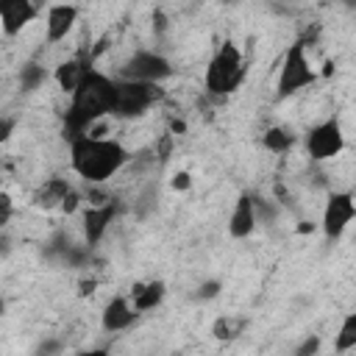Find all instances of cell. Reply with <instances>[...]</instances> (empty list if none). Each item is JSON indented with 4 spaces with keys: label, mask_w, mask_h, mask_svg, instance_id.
Returning <instances> with one entry per match:
<instances>
[{
    "label": "cell",
    "mask_w": 356,
    "mask_h": 356,
    "mask_svg": "<svg viewBox=\"0 0 356 356\" xmlns=\"http://www.w3.org/2000/svg\"><path fill=\"white\" fill-rule=\"evenodd\" d=\"M111 95H114V78L106 75L97 67H89L81 83L70 95V106L64 111V139H75L86 134L97 120L111 114Z\"/></svg>",
    "instance_id": "cell-1"
},
{
    "label": "cell",
    "mask_w": 356,
    "mask_h": 356,
    "mask_svg": "<svg viewBox=\"0 0 356 356\" xmlns=\"http://www.w3.org/2000/svg\"><path fill=\"white\" fill-rule=\"evenodd\" d=\"M128 161V150L117 139H106L97 134H81L70 139V167L78 178L97 186L111 181Z\"/></svg>",
    "instance_id": "cell-2"
},
{
    "label": "cell",
    "mask_w": 356,
    "mask_h": 356,
    "mask_svg": "<svg viewBox=\"0 0 356 356\" xmlns=\"http://www.w3.org/2000/svg\"><path fill=\"white\" fill-rule=\"evenodd\" d=\"M245 75H248V67H245L242 50L234 42H222L214 50V56L209 58V64H206L203 86H206L209 95L225 97V95H231V92L239 89V83L245 81Z\"/></svg>",
    "instance_id": "cell-3"
},
{
    "label": "cell",
    "mask_w": 356,
    "mask_h": 356,
    "mask_svg": "<svg viewBox=\"0 0 356 356\" xmlns=\"http://www.w3.org/2000/svg\"><path fill=\"white\" fill-rule=\"evenodd\" d=\"M159 97H161L159 83H150V81H134V78H114L111 117L134 120V117L145 114Z\"/></svg>",
    "instance_id": "cell-4"
},
{
    "label": "cell",
    "mask_w": 356,
    "mask_h": 356,
    "mask_svg": "<svg viewBox=\"0 0 356 356\" xmlns=\"http://www.w3.org/2000/svg\"><path fill=\"white\" fill-rule=\"evenodd\" d=\"M317 81V72L306 56V42H295L286 47L284 58H281V67H278V81H275V95L284 100V97H292L295 92L312 86Z\"/></svg>",
    "instance_id": "cell-5"
},
{
    "label": "cell",
    "mask_w": 356,
    "mask_h": 356,
    "mask_svg": "<svg viewBox=\"0 0 356 356\" xmlns=\"http://www.w3.org/2000/svg\"><path fill=\"white\" fill-rule=\"evenodd\" d=\"M342 150H345V134H342V125L334 117L323 120V122H317L306 131V153L312 156V161L337 159Z\"/></svg>",
    "instance_id": "cell-6"
},
{
    "label": "cell",
    "mask_w": 356,
    "mask_h": 356,
    "mask_svg": "<svg viewBox=\"0 0 356 356\" xmlns=\"http://www.w3.org/2000/svg\"><path fill=\"white\" fill-rule=\"evenodd\" d=\"M356 217V203H353V195L348 189L342 192H331L325 206H323V234L328 242H337L345 228L353 222Z\"/></svg>",
    "instance_id": "cell-7"
},
{
    "label": "cell",
    "mask_w": 356,
    "mask_h": 356,
    "mask_svg": "<svg viewBox=\"0 0 356 356\" xmlns=\"http://www.w3.org/2000/svg\"><path fill=\"white\" fill-rule=\"evenodd\" d=\"M170 75H172V64H170L161 53H156V50H136V53L125 61V67H122V72H120V78L150 81V83H161V81L170 78Z\"/></svg>",
    "instance_id": "cell-8"
},
{
    "label": "cell",
    "mask_w": 356,
    "mask_h": 356,
    "mask_svg": "<svg viewBox=\"0 0 356 356\" xmlns=\"http://www.w3.org/2000/svg\"><path fill=\"white\" fill-rule=\"evenodd\" d=\"M39 14V3L36 0H0V31L6 36H17L22 33V28H28Z\"/></svg>",
    "instance_id": "cell-9"
},
{
    "label": "cell",
    "mask_w": 356,
    "mask_h": 356,
    "mask_svg": "<svg viewBox=\"0 0 356 356\" xmlns=\"http://www.w3.org/2000/svg\"><path fill=\"white\" fill-rule=\"evenodd\" d=\"M75 22H78V6L53 3L47 8V17H44V42L58 44L61 39H67V33L75 28Z\"/></svg>",
    "instance_id": "cell-10"
},
{
    "label": "cell",
    "mask_w": 356,
    "mask_h": 356,
    "mask_svg": "<svg viewBox=\"0 0 356 356\" xmlns=\"http://www.w3.org/2000/svg\"><path fill=\"white\" fill-rule=\"evenodd\" d=\"M114 217H117V203H114V200L89 203V209L83 211V234H86L89 248L97 245V242L106 236V231H108V225L114 222Z\"/></svg>",
    "instance_id": "cell-11"
},
{
    "label": "cell",
    "mask_w": 356,
    "mask_h": 356,
    "mask_svg": "<svg viewBox=\"0 0 356 356\" xmlns=\"http://www.w3.org/2000/svg\"><path fill=\"white\" fill-rule=\"evenodd\" d=\"M136 317H139V312L134 309L131 298H128V295H114V298L106 303L100 323H103V331H108V334H117V331H125V328H131V325L136 323Z\"/></svg>",
    "instance_id": "cell-12"
},
{
    "label": "cell",
    "mask_w": 356,
    "mask_h": 356,
    "mask_svg": "<svg viewBox=\"0 0 356 356\" xmlns=\"http://www.w3.org/2000/svg\"><path fill=\"white\" fill-rule=\"evenodd\" d=\"M256 222H259L256 200L250 195H239L234 209H231V217H228V236L231 239H248L253 234Z\"/></svg>",
    "instance_id": "cell-13"
},
{
    "label": "cell",
    "mask_w": 356,
    "mask_h": 356,
    "mask_svg": "<svg viewBox=\"0 0 356 356\" xmlns=\"http://www.w3.org/2000/svg\"><path fill=\"white\" fill-rule=\"evenodd\" d=\"M89 67H92V64H89L86 56H72V58H67V61H61V64L56 67L53 81L58 83V89H61L64 95H72V89L81 83V78L86 75Z\"/></svg>",
    "instance_id": "cell-14"
},
{
    "label": "cell",
    "mask_w": 356,
    "mask_h": 356,
    "mask_svg": "<svg viewBox=\"0 0 356 356\" xmlns=\"http://www.w3.org/2000/svg\"><path fill=\"white\" fill-rule=\"evenodd\" d=\"M164 295H167V284H164V281H147V284H136L128 298H131L134 309L142 314V312L156 309V306L164 300Z\"/></svg>",
    "instance_id": "cell-15"
},
{
    "label": "cell",
    "mask_w": 356,
    "mask_h": 356,
    "mask_svg": "<svg viewBox=\"0 0 356 356\" xmlns=\"http://www.w3.org/2000/svg\"><path fill=\"white\" fill-rule=\"evenodd\" d=\"M70 189H72V186H70L67 178H47V181L42 184V189L33 195V200H36V206H42V209H56V206H61V200H64V195H67Z\"/></svg>",
    "instance_id": "cell-16"
},
{
    "label": "cell",
    "mask_w": 356,
    "mask_h": 356,
    "mask_svg": "<svg viewBox=\"0 0 356 356\" xmlns=\"http://www.w3.org/2000/svg\"><path fill=\"white\" fill-rule=\"evenodd\" d=\"M295 145V134L284 125H273L264 131V147L273 150V153H286L289 147Z\"/></svg>",
    "instance_id": "cell-17"
},
{
    "label": "cell",
    "mask_w": 356,
    "mask_h": 356,
    "mask_svg": "<svg viewBox=\"0 0 356 356\" xmlns=\"http://www.w3.org/2000/svg\"><path fill=\"white\" fill-rule=\"evenodd\" d=\"M350 348H356V312L345 314V320H342V325L337 331V339H334V350L337 353H345Z\"/></svg>",
    "instance_id": "cell-18"
},
{
    "label": "cell",
    "mask_w": 356,
    "mask_h": 356,
    "mask_svg": "<svg viewBox=\"0 0 356 356\" xmlns=\"http://www.w3.org/2000/svg\"><path fill=\"white\" fill-rule=\"evenodd\" d=\"M44 78H47V75H44V70H42L39 64H25L22 72H19V83H22L25 92H28V89H36Z\"/></svg>",
    "instance_id": "cell-19"
},
{
    "label": "cell",
    "mask_w": 356,
    "mask_h": 356,
    "mask_svg": "<svg viewBox=\"0 0 356 356\" xmlns=\"http://www.w3.org/2000/svg\"><path fill=\"white\" fill-rule=\"evenodd\" d=\"M11 217H14V200L8 192H0V231L11 222Z\"/></svg>",
    "instance_id": "cell-20"
},
{
    "label": "cell",
    "mask_w": 356,
    "mask_h": 356,
    "mask_svg": "<svg viewBox=\"0 0 356 356\" xmlns=\"http://www.w3.org/2000/svg\"><path fill=\"white\" fill-rule=\"evenodd\" d=\"M78 206H81V192H75V189H70L67 195H64V200H61V211L64 214H75L78 211Z\"/></svg>",
    "instance_id": "cell-21"
},
{
    "label": "cell",
    "mask_w": 356,
    "mask_h": 356,
    "mask_svg": "<svg viewBox=\"0 0 356 356\" xmlns=\"http://www.w3.org/2000/svg\"><path fill=\"white\" fill-rule=\"evenodd\" d=\"M217 289H220V284H217V281H209V284H203L200 298H214V295H217Z\"/></svg>",
    "instance_id": "cell-22"
},
{
    "label": "cell",
    "mask_w": 356,
    "mask_h": 356,
    "mask_svg": "<svg viewBox=\"0 0 356 356\" xmlns=\"http://www.w3.org/2000/svg\"><path fill=\"white\" fill-rule=\"evenodd\" d=\"M314 350H317V337H309V339L298 348V353H300V356H303V353H314Z\"/></svg>",
    "instance_id": "cell-23"
},
{
    "label": "cell",
    "mask_w": 356,
    "mask_h": 356,
    "mask_svg": "<svg viewBox=\"0 0 356 356\" xmlns=\"http://www.w3.org/2000/svg\"><path fill=\"white\" fill-rule=\"evenodd\" d=\"M189 184H192V181H189V175H186V172H178V175L172 178V186H175V189H186Z\"/></svg>",
    "instance_id": "cell-24"
},
{
    "label": "cell",
    "mask_w": 356,
    "mask_h": 356,
    "mask_svg": "<svg viewBox=\"0 0 356 356\" xmlns=\"http://www.w3.org/2000/svg\"><path fill=\"white\" fill-rule=\"evenodd\" d=\"M11 128H14V122L0 117V142H6V139H8V131H11Z\"/></svg>",
    "instance_id": "cell-25"
},
{
    "label": "cell",
    "mask_w": 356,
    "mask_h": 356,
    "mask_svg": "<svg viewBox=\"0 0 356 356\" xmlns=\"http://www.w3.org/2000/svg\"><path fill=\"white\" fill-rule=\"evenodd\" d=\"M225 3H236V0H225Z\"/></svg>",
    "instance_id": "cell-26"
}]
</instances>
